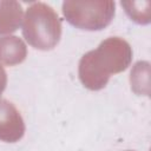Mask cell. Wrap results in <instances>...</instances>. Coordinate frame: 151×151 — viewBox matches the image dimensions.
I'll list each match as a JSON object with an SVG mask.
<instances>
[{
  "label": "cell",
  "instance_id": "cell-7",
  "mask_svg": "<svg viewBox=\"0 0 151 151\" xmlns=\"http://www.w3.org/2000/svg\"><path fill=\"white\" fill-rule=\"evenodd\" d=\"M131 90L136 94L149 96L150 92V64L149 61H137L130 72Z\"/></svg>",
  "mask_w": 151,
  "mask_h": 151
},
{
  "label": "cell",
  "instance_id": "cell-8",
  "mask_svg": "<svg viewBox=\"0 0 151 151\" xmlns=\"http://www.w3.org/2000/svg\"><path fill=\"white\" fill-rule=\"evenodd\" d=\"M120 4L134 22L140 25L150 22V1H122Z\"/></svg>",
  "mask_w": 151,
  "mask_h": 151
},
{
  "label": "cell",
  "instance_id": "cell-9",
  "mask_svg": "<svg viewBox=\"0 0 151 151\" xmlns=\"http://www.w3.org/2000/svg\"><path fill=\"white\" fill-rule=\"evenodd\" d=\"M6 85H7V73L4 68V66L0 64V96L5 91Z\"/></svg>",
  "mask_w": 151,
  "mask_h": 151
},
{
  "label": "cell",
  "instance_id": "cell-3",
  "mask_svg": "<svg viewBox=\"0 0 151 151\" xmlns=\"http://www.w3.org/2000/svg\"><path fill=\"white\" fill-rule=\"evenodd\" d=\"M61 11L66 21L76 28L100 31L111 24L116 4L111 0L64 1Z\"/></svg>",
  "mask_w": 151,
  "mask_h": 151
},
{
  "label": "cell",
  "instance_id": "cell-5",
  "mask_svg": "<svg viewBox=\"0 0 151 151\" xmlns=\"http://www.w3.org/2000/svg\"><path fill=\"white\" fill-rule=\"evenodd\" d=\"M27 57V47L24 40L17 35L0 38V64L14 66L21 64Z\"/></svg>",
  "mask_w": 151,
  "mask_h": 151
},
{
  "label": "cell",
  "instance_id": "cell-1",
  "mask_svg": "<svg viewBox=\"0 0 151 151\" xmlns=\"http://www.w3.org/2000/svg\"><path fill=\"white\" fill-rule=\"evenodd\" d=\"M132 61L130 44L119 37L103 40L96 50L86 52L79 60L78 74L81 84L91 90L104 88L111 74L125 71Z\"/></svg>",
  "mask_w": 151,
  "mask_h": 151
},
{
  "label": "cell",
  "instance_id": "cell-2",
  "mask_svg": "<svg viewBox=\"0 0 151 151\" xmlns=\"http://www.w3.org/2000/svg\"><path fill=\"white\" fill-rule=\"evenodd\" d=\"M22 35L37 50L54 48L61 38V21L57 12L45 2H33L24 17Z\"/></svg>",
  "mask_w": 151,
  "mask_h": 151
},
{
  "label": "cell",
  "instance_id": "cell-4",
  "mask_svg": "<svg viewBox=\"0 0 151 151\" xmlns=\"http://www.w3.org/2000/svg\"><path fill=\"white\" fill-rule=\"evenodd\" d=\"M25 130L24 119L14 104L7 99H0V140L19 142L24 137Z\"/></svg>",
  "mask_w": 151,
  "mask_h": 151
},
{
  "label": "cell",
  "instance_id": "cell-6",
  "mask_svg": "<svg viewBox=\"0 0 151 151\" xmlns=\"http://www.w3.org/2000/svg\"><path fill=\"white\" fill-rule=\"evenodd\" d=\"M22 7L14 0H0V35L15 32L22 20Z\"/></svg>",
  "mask_w": 151,
  "mask_h": 151
},
{
  "label": "cell",
  "instance_id": "cell-10",
  "mask_svg": "<svg viewBox=\"0 0 151 151\" xmlns=\"http://www.w3.org/2000/svg\"><path fill=\"white\" fill-rule=\"evenodd\" d=\"M126 151H132V150H126Z\"/></svg>",
  "mask_w": 151,
  "mask_h": 151
}]
</instances>
